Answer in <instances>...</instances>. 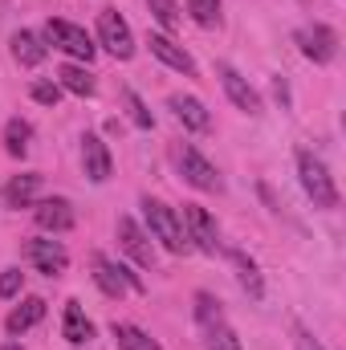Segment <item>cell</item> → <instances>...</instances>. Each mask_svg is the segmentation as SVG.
<instances>
[{"label":"cell","mask_w":346,"mask_h":350,"mask_svg":"<svg viewBox=\"0 0 346 350\" xmlns=\"http://www.w3.org/2000/svg\"><path fill=\"white\" fill-rule=\"evenodd\" d=\"M143 216H147V237H155L168 253H187V249H191L179 212L168 208L163 200H151V196H147V200H143Z\"/></svg>","instance_id":"obj_1"},{"label":"cell","mask_w":346,"mask_h":350,"mask_svg":"<svg viewBox=\"0 0 346 350\" xmlns=\"http://www.w3.org/2000/svg\"><path fill=\"white\" fill-rule=\"evenodd\" d=\"M297 179H302L306 196L314 200V208H338L334 175L326 172V163H322L314 151H306V147H297Z\"/></svg>","instance_id":"obj_2"},{"label":"cell","mask_w":346,"mask_h":350,"mask_svg":"<svg viewBox=\"0 0 346 350\" xmlns=\"http://www.w3.org/2000/svg\"><path fill=\"white\" fill-rule=\"evenodd\" d=\"M98 45H102L110 57H118V62H131V57H135V33H131V25H127L114 8L98 12Z\"/></svg>","instance_id":"obj_3"},{"label":"cell","mask_w":346,"mask_h":350,"mask_svg":"<svg viewBox=\"0 0 346 350\" xmlns=\"http://www.w3.org/2000/svg\"><path fill=\"white\" fill-rule=\"evenodd\" d=\"M45 41L53 49L78 57V62H94V53H98V45L90 41L86 29L82 25H70V21H45Z\"/></svg>","instance_id":"obj_4"},{"label":"cell","mask_w":346,"mask_h":350,"mask_svg":"<svg viewBox=\"0 0 346 350\" xmlns=\"http://www.w3.org/2000/svg\"><path fill=\"white\" fill-rule=\"evenodd\" d=\"M94 281H98V289H102L106 297H127V293H139V289H143V281H139L127 265L110 261V257H102V253H94Z\"/></svg>","instance_id":"obj_5"},{"label":"cell","mask_w":346,"mask_h":350,"mask_svg":"<svg viewBox=\"0 0 346 350\" xmlns=\"http://www.w3.org/2000/svg\"><path fill=\"white\" fill-rule=\"evenodd\" d=\"M183 232H187V241H196V249H204V253H216V249H220V228H216V220L208 216V208H200V204H183Z\"/></svg>","instance_id":"obj_6"},{"label":"cell","mask_w":346,"mask_h":350,"mask_svg":"<svg viewBox=\"0 0 346 350\" xmlns=\"http://www.w3.org/2000/svg\"><path fill=\"white\" fill-rule=\"evenodd\" d=\"M179 172H183V179L191 183V187H200V191H220L224 187V179H220V172L187 143V147H179Z\"/></svg>","instance_id":"obj_7"},{"label":"cell","mask_w":346,"mask_h":350,"mask_svg":"<svg viewBox=\"0 0 346 350\" xmlns=\"http://www.w3.org/2000/svg\"><path fill=\"white\" fill-rule=\"evenodd\" d=\"M118 245L139 269H155V245L131 216H118Z\"/></svg>","instance_id":"obj_8"},{"label":"cell","mask_w":346,"mask_h":350,"mask_svg":"<svg viewBox=\"0 0 346 350\" xmlns=\"http://www.w3.org/2000/svg\"><path fill=\"white\" fill-rule=\"evenodd\" d=\"M297 45H302V53H306L310 62L326 66V62H334V53H338V33H334L330 25H310V29L297 33Z\"/></svg>","instance_id":"obj_9"},{"label":"cell","mask_w":346,"mask_h":350,"mask_svg":"<svg viewBox=\"0 0 346 350\" xmlns=\"http://www.w3.org/2000/svg\"><path fill=\"white\" fill-rule=\"evenodd\" d=\"M25 257L37 265V273H45V277H57V273H66V265H70V253L62 249V241H49V237L29 241V245H25Z\"/></svg>","instance_id":"obj_10"},{"label":"cell","mask_w":346,"mask_h":350,"mask_svg":"<svg viewBox=\"0 0 346 350\" xmlns=\"http://www.w3.org/2000/svg\"><path fill=\"white\" fill-rule=\"evenodd\" d=\"M33 220H37L45 232H70V228H74V204L62 200V196L37 200V204H33Z\"/></svg>","instance_id":"obj_11"},{"label":"cell","mask_w":346,"mask_h":350,"mask_svg":"<svg viewBox=\"0 0 346 350\" xmlns=\"http://www.w3.org/2000/svg\"><path fill=\"white\" fill-rule=\"evenodd\" d=\"M147 45H151V53L168 66V70H175V74H183V78H196V62H191V53L187 49H179L172 37H163V33H151L147 37Z\"/></svg>","instance_id":"obj_12"},{"label":"cell","mask_w":346,"mask_h":350,"mask_svg":"<svg viewBox=\"0 0 346 350\" xmlns=\"http://www.w3.org/2000/svg\"><path fill=\"white\" fill-rule=\"evenodd\" d=\"M220 82H224V94H228V102L237 106V110H245V114H261V94L232 66H220Z\"/></svg>","instance_id":"obj_13"},{"label":"cell","mask_w":346,"mask_h":350,"mask_svg":"<svg viewBox=\"0 0 346 350\" xmlns=\"http://www.w3.org/2000/svg\"><path fill=\"white\" fill-rule=\"evenodd\" d=\"M168 106H172V114L187 126V131H200V135H204V131H212V114L204 110V102H200V98H191V94H172V98H168Z\"/></svg>","instance_id":"obj_14"},{"label":"cell","mask_w":346,"mask_h":350,"mask_svg":"<svg viewBox=\"0 0 346 350\" xmlns=\"http://www.w3.org/2000/svg\"><path fill=\"white\" fill-rule=\"evenodd\" d=\"M82 167L94 183H106L110 172H114V163H110V151H106V143L98 139V135H86L82 139Z\"/></svg>","instance_id":"obj_15"},{"label":"cell","mask_w":346,"mask_h":350,"mask_svg":"<svg viewBox=\"0 0 346 350\" xmlns=\"http://www.w3.org/2000/svg\"><path fill=\"white\" fill-rule=\"evenodd\" d=\"M37 191H41V175L37 172L12 175V179L4 183V204H8V208H33V204H37Z\"/></svg>","instance_id":"obj_16"},{"label":"cell","mask_w":346,"mask_h":350,"mask_svg":"<svg viewBox=\"0 0 346 350\" xmlns=\"http://www.w3.org/2000/svg\"><path fill=\"white\" fill-rule=\"evenodd\" d=\"M41 318H45V301H41V297H25V301L12 306V314L4 318V330H8V334H25V330H33Z\"/></svg>","instance_id":"obj_17"},{"label":"cell","mask_w":346,"mask_h":350,"mask_svg":"<svg viewBox=\"0 0 346 350\" xmlns=\"http://www.w3.org/2000/svg\"><path fill=\"white\" fill-rule=\"evenodd\" d=\"M62 334H66V342H74V347H86L90 338H94V322L82 314V301H66Z\"/></svg>","instance_id":"obj_18"},{"label":"cell","mask_w":346,"mask_h":350,"mask_svg":"<svg viewBox=\"0 0 346 350\" xmlns=\"http://www.w3.org/2000/svg\"><path fill=\"white\" fill-rule=\"evenodd\" d=\"M228 261H232V269H237V281L245 285V293L261 301V297H265V281H261L257 261H253V257H249L245 249H232V253H228Z\"/></svg>","instance_id":"obj_19"},{"label":"cell","mask_w":346,"mask_h":350,"mask_svg":"<svg viewBox=\"0 0 346 350\" xmlns=\"http://www.w3.org/2000/svg\"><path fill=\"white\" fill-rule=\"evenodd\" d=\"M12 57H16V66H25V70L41 66V62H45V45H41V37L29 33V29L12 33Z\"/></svg>","instance_id":"obj_20"},{"label":"cell","mask_w":346,"mask_h":350,"mask_svg":"<svg viewBox=\"0 0 346 350\" xmlns=\"http://www.w3.org/2000/svg\"><path fill=\"white\" fill-rule=\"evenodd\" d=\"M110 334H114V342L118 350H163L147 330H139V326H131V322H114L110 326Z\"/></svg>","instance_id":"obj_21"},{"label":"cell","mask_w":346,"mask_h":350,"mask_svg":"<svg viewBox=\"0 0 346 350\" xmlns=\"http://www.w3.org/2000/svg\"><path fill=\"white\" fill-rule=\"evenodd\" d=\"M57 78H62V90H70V94H78V98H94V74H90L86 66H62L57 70Z\"/></svg>","instance_id":"obj_22"},{"label":"cell","mask_w":346,"mask_h":350,"mask_svg":"<svg viewBox=\"0 0 346 350\" xmlns=\"http://www.w3.org/2000/svg\"><path fill=\"white\" fill-rule=\"evenodd\" d=\"M29 139H33V126H29L25 118H8V122H4V151H8V155L21 159V155L29 151Z\"/></svg>","instance_id":"obj_23"},{"label":"cell","mask_w":346,"mask_h":350,"mask_svg":"<svg viewBox=\"0 0 346 350\" xmlns=\"http://www.w3.org/2000/svg\"><path fill=\"white\" fill-rule=\"evenodd\" d=\"M204 350H241V338L228 322H216L204 330Z\"/></svg>","instance_id":"obj_24"},{"label":"cell","mask_w":346,"mask_h":350,"mask_svg":"<svg viewBox=\"0 0 346 350\" xmlns=\"http://www.w3.org/2000/svg\"><path fill=\"white\" fill-rule=\"evenodd\" d=\"M196 322L208 330V326H216V322H224V314H220V301L212 297V293H196Z\"/></svg>","instance_id":"obj_25"},{"label":"cell","mask_w":346,"mask_h":350,"mask_svg":"<svg viewBox=\"0 0 346 350\" xmlns=\"http://www.w3.org/2000/svg\"><path fill=\"white\" fill-rule=\"evenodd\" d=\"M187 12H191V21L204 25V29L220 25V0H187Z\"/></svg>","instance_id":"obj_26"},{"label":"cell","mask_w":346,"mask_h":350,"mask_svg":"<svg viewBox=\"0 0 346 350\" xmlns=\"http://www.w3.org/2000/svg\"><path fill=\"white\" fill-rule=\"evenodd\" d=\"M122 102H127V110H131V122H135V126H143V131H151V126H155L151 110L143 106V98H139L135 90H122Z\"/></svg>","instance_id":"obj_27"},{"label":"cell","mask_w":346,"mask_h":350,"mask_svg":"<svg viewBox=\"0 0 346 350\" xmlns=\"http://www.w3.org/2000/svg\"><path fill=\"white\" fill-rule=\"evenodd\" d=\"M147 8H151V16H155L163 29H175V25H179V4H175V0H147Z\"/></svg>","instance_id":"obj_28"},{"label":"cell","mask_w":346,"mask_h":350,"mask_svg":"<svg viewBox=\"0 0 346 350\" xmlns=\"http://www.w3.org/2000/svg\"><path fill=\"white\" fill-rule=\"evenodd\" d=\"M33 102H41V106H57L62 102V86L57 82H33Z\"/></svg>","instance_id":"obj_29"},{"label":"cell","mask_w":346,"mask_h":350,"mask_svg":"<svg viewBox=\"0 0 346 350\" xmlns=\"http://www.w3.org/2000/svg\"><path fill=\"white\" fill-rule=\"evenodd\" d=\"M21 281H25L21 269H4V273H0V297H16V293H21Z\"/></svg>","instance_id":"obj_30"},{"label":"cell","mask_w":346,"mask_h":350,"mask_svg":"<svg viewBox=\"0 0 346 350\" xmlns=\"http://www.w3.org/2000/svg\"><path fill=\"white\" fill-rule=\"evenodd\" d=\"M293 347H297V350H326L314 334H310V330H306V326H302V322L293 326Z\"/></svg>","instance_id":"obj_31"},{"label":"cell","mask_w":346,"mask_h":350,"mask_svg":"<svg viewBox=\"0 0 346 350\" xmlns=\"http://www.w3.org/2000/svg\"><path fill=\"white\" fill-rule=\"evenodd\" d=\"M0 350H21V342H0Z\"/></svg>","instance_id":"obj_32"}]
</instances>
